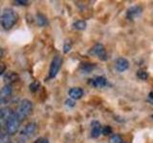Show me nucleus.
I'll return each instance as SVG.
<instances>
[{
  "label": "nucleus",
  "mask_w": 153,
  "mask_h": 143,
  "mask_svg": "<svg viewBox=\"0 0 153 143\" xmlns=\"http://www.w3.org/2000/svg\"><path fill=\"white\" fill-rule=\"evenodd\" d=\"M0 117H1L6 126V132L9 136H13L16 133L20 127V121L17 118L16 113L10 108L0 109Z\"/></svg>",
  "instance_id": "1"
},
{
  "label": "nucleus",
  "mask_w": 153,
  "mask_h": 143,
  "mask_svg": "<svg viewBox=\"0 0 153 143\" xmlns=\"http://www.w3.org/2000/svg\"><path fill=\"white\" fill-rule=\"evenodd\" d=\"M18 19L17 13L11 8H7L3 11L1 15V25L5 30H11L16 25Z\"/></svg>",
  "instance_id": "2"
},
{
  "label": "nucleus",
  "mask_w": 153,
  "mask_h": 143,
  "mask_svg": "<svg viewBox=\"0 0 153 143\" xmlns=\"http://www.w3.org/2000/svg\"><path fill=\"white\" fill-rule=\"evenodd\" d=\"M33 112V103L31 100L29 99H23L18 104L16 112H14L16 114L19 121L22 122L30 116Z\"/></svg>",
  "instance_id": "3"
},
{
  "label": "nucleus",
  "mask_w": 153,
  "mask_h": 143,
  "mask_svg": "<svg viewBox=\"0 0 153 143\" xmlns=\"http://www.w3.org/2000/svg\"><path fill=\"white\" fill-rule=\"evenodd\" d=\"M61 65H62V57L60 55H55L50 64L49 76H48V78H55L56 74H59V72L61 68Z\"/></svg>",
  "instance_id": "4"
},
{
  "label": "nucleus",
  "mask_w": 153,
  "mask_h": 143,
  "mask_svg": "<svg viewBox=\"0 0 153 143\" xmlns=\"http://www.w3.org/2000/svg\"><path fill=\"white\" fill-rule=\"evenodd\" d=\"M89 55L97 56L102 61H105L107 59V54L106 51H105V48L103 47L102 44H100V43L91 48V50L89 51Z\"/></svg>",
  "instance_id": "5"
},
{
  "label": "nucleus",
  "mask_w": 153,
  "mask_h": 143,
  "mask_svg": "<svg viewBox=\"0 0 153 143\" xmlns=\"http://www.w3.org/2000/svg\"><path fill=\"white\" fill-rule=\"evenodd\" d=\"M13 95V89L11 85L7 84L0 90V105H5L9 103Z\"/></svg>",
  "instance_id": "6"
},
{
  "label": "nucleus",
  "mask_w": 153,
  "mask_h": 143,
  "mask_svg": "<svg viewBox=\"0 0 153 143\" xmlns=\"http://www.w3.org/2000/svg\"><path fill=\"white\" fill-rule=\"evenodd\" d=\"M37 131V125L35 122H30L20 131V136L25 138H31L36 135Z\"/></svg>",
  "instance_id": "7"
},
{
  "label": "nucleus",
  "mask_w": 153,
  "mask_h": 143,
  "mask_svg": "<svg viewBox=\"0 0 153 143\" xmlns=\"http://www.w3.org/2000/svg\"><path fill=\"white\" fill-rule=\"evenodd\" d=\"M143 13V9L141 6H138V5H135V6L130 7L126 12V18L128 20H134L137 17H139Z\"/></svg>",
  "instance_id": "8"
},
{
  "label": "nucleus",
  "mask_w": 153,
  "mask_h": 143,
  "mask_svg": "<svg viewBox=\"0 0 153 143\" xmlns=\"http://www.w3.org/2000/svg\"><path fill=\"white\" fill-rule=\"evenodd\" d=\"M129 67V62L127 59L123 58V57H119L115 61V69H116L120 73L126 71Z\"/></svg>",
  "instance_id": "9"
},
{
  "label": "nucleus",
  "mask_w": 153,
  "mask_h": 143,
  "mask_svg": "<svg viewBox=\"0 0 153 143\" xmlns=\"http://www.w3.org/2000/svg\"><path fill=\"white\" fill-rule=\"evenodd\" d=\"M102 131V126L99 121H92L91 123V137L97 138L100 136Z\"/></svg>",
  "instance_id": "10"
},
{
  "label": "nucleus",
  "mask_w": 153,
  "mask_h": 143,
  "mask_svg": "<svg viewBox=\"0 0 153 143\" xmlns=\"http://www.w3.org/2000/svg\"><path fill=\"white\" fill-rule=\"evenodd\" d=\"M91 85L95 88H103L107 85V80L103 76H97L94 79H91Z\"/></svg>",
  "instance_id": "11"
},
{
  "label": "nucleus",
  "mask_w": 153,
  "mask_h": 143,
  "mask_svg": "<svg viewBox=\"0 0 153 143\" xmlns=\"http://www.w3.org/2000/svg\"><path fill=\"white\" fill-rule=\"evenodd\" d=\"M69 95L71 99L73 100H76V99H79L82 97V95L84 94L83 90L81 88H79V87H75V88H72L69 90Z\"/></svg>",
  "instance_id": "12"
},
{
  "label": "nucleus",
  "mask_w": 153,
  "mask_h": 143,
  "mask_svg": "<svg viewBox=\"0 0 153 143\" xmlns=\"http://www.w3.org/2000/svg\"><path fill=\"white\" fill-rule=\"evenodd\" d=\"M96 68V65L92 63H82L80 64V70L83 74H89Z\"/></svg>",
  "instance_id": "13"
},
{
  "label": "nucleus",
  "mask_w": 153,
  "mask_h": 143,
  "mask_svg": "<svg viewBox=\"0 0 153 143\" xmlns=\"http://www.w3.org/2000/svg\"><path fill=\"white\" fill-rule=\"evenodd\" d=\"M36 23L39 27H45L48 25V19L42 13H38L36 15Z\"/></svg>",
  "instance_id": "14"
},
{
  "label": "nucleus",
  "mask_w": 153,
  "mask_h": 143,
  "mask_svg": "<svg viewBox=\"0 0 153 143\" xmlns=\"http://www.w3.org/2000/svg\"><path fill=\"white\" fill-rule=\"evenodd\" d=\"M86 26H87V24H86V22L84 20H78L73 24V28L75 30H79V31L85 30Z\"/></svg>",
  "instance_id": "15"
},
{
  "label": "nucleus",
  "mask_w": 153,
  "mask_h": 143,
  "mask_svg": "<svg viewBox=\"0 0 153 143\" xmlns=\"http://www.w3.org/2000/svg\"><path fill=\"white\" fill-rule=\"evenodd\" d=\"M0 143H12L11 136H9L7 133H0Z\"/></svg>",
  "instance_id": "16"
},
{
  "label": "nucleus",
  "mask_w": 153,
  "mask_h": 143,
  "mask_svg": "<svg viewBox=\"0 0 153 143\" xmlns=\"http://www.w3.org/2000/svg\"><path fill=\"white\" fill-rule=\"evenodd\" d=\"M109 143H126L120 135H113L109 139Z\"/></svg>",
  "instance_id": "17"
},
{
  "label": "nucleus",
  "mask_w": 153,
  "mask_h": 143,
  "mask_svg": "<svg viewBox=\"0 0 153 143\" xmlns=\"http://www.w3.org/2000/svg\"><path fill=\"white\" fill-rule=\"evenodd\" d=\"M148 73L146 71V70H143V69H141V70H139L137 72V76H138V78H140L142 80H146L148 78Z\"/></svg>",
  "instance_id": "18"
},
{
  "label": "nucleus",
  "mask_w": 153,
  "mask_h": 143,
  "mask_svg": "<svg viewBox=\"0 0 153 143\" xmlns=\"http://www.w3.org/2000/svg\"><path fill=\"white\" fill-rule=\"evenodd\" d=\"M39 88H40V83L38 81H33V82L30 84V91L32 93H36Z\"/></svg>",
  "instance_id": "19"
},
{
  "label": "nucleus",
  "mask_w": 153,
  "mask_h": 143,
  "mask_svg": "<svg viewBox=\"0 0 153 143\" xmlns=\"http://www.w3.org/2000/svg\"><path fill=\"white\" fill-rule=\"evenodd\" d=\"M6 80L7 81H16V80H17L18 79V76H17V74H16V73H9L7 75H6Z\"/></svg>",
  "instance_id": "20"
},
{
  "label": "nucleus",
  "mask_w": 153,
  "mask_h": 143,
  "mask_svg": "<svg viewBox=\"0 0 153 143\" xmlns=\"http://www.w3.org/2000/svg\"><path fill=\"white\" fill-rule=\"evenodd\" d=\"M102 133H103L104 136H109L110 133H112V128L110 126H104L102 128Z\"/></svg>",
  "instance_id": "21"
},
{
  "label": "nucleus",
  "mask_w": 153,
  "mask_h": 143,
  "mask_svg": "<svg viewBox=\"0 0 153 143\" xmlns=\"http://www.w3.org/2000/svg\"><path fill=\"white\" fill-rule=\"evenodd\" d=\"M65 105H67V106H69V107H74L75 105H76V103H75V101L73 99H67L66 101H65Z\"/></svg>",
  "instance_id": "22"
},
{
  "label": "nucleus",
  "mask_w": 153,
  "mask_h": 143,
  "mask_svg": "<svg viewBox=\"0 0 153 143\" xmlns=\"http://www.w3.org/2000/svg\"><path fill=\"white\" fill-rule=\"evenodd\" d=\"M16 5H21V6H26V5L29 4L28 1H25V0H16V1H14Z\"/></svg>",
  "instance_id": "23"
},
{
  "label": "nucleus",
  "mask_w": 153,
  "mask_h": 143,
  "mask_svg": "<svg viewBox=\"0 0 153 143\" xmlns=\"http://www.w3.org/2000/svg\"><path fill=\"white\" fill-rule=\"evenodd\" d=\"M70 50H71V44H69V43H65L64 46H63V52H65V54H67Z\"/></svg>",
  "instance_id": "24"
},
{
  "label": "nucleus",
  "mask_w": 153,
  "mask_h": 143,
  "mask_svg": "<svg viewBox=\"0 0 153 143\" xmlns=\"http://www.w3.org/2000/svg\"><path fill=\"white\" fill-rule=\"evenodd\" d=\"M35 143H49V140L45 137H39L38 139H36Z\"/></svg>",
  "instance_id": "25"
},
{
  "label": "nucleus",
  "mask_w": 153,
  "mask_h": 143,
  "mask_svg": "<svg viewBox=\"0 0 153 143\" xmlns=\"http://www.w3.org/2000/svg\"><path fill=\"white\" fill-rule=\"evenodd\" d=\"M5 70H6V67H5V65H0V75H1L4 72H5Z\"/></svg>",
  "instance_id": "26"
},
{
  "label": "nucleus",
  "mask_w": 153,
  "mask_h": 143,
  "mask_svg": "<svg viewBox=\"0 0 153 143\" xmlns=\"http://www.w3.org/2000/svg\"><path fill=\"white\" fill-rule=\"evenodd\" d=\"M148 97H149V99L153 102V92H150L149 93V95H148Z\"/></svg>",
  "instance_id": "27"
},
{
  "label": "nucleus",
  "mask_w": 153,
  "mask_h": 143,
  "mask_svg": "<svg viewBox=\"0 0 153 143\" xmlns=\"http://www.w3.org/2000/svg\"><path fill=\"white\" fill-rule=\"evenodd\" d=\"M16 143H25V139H23V138H20V139H18Z\"/></svg>",
  "instance_id": "28"
},
{
  "label": "nucleus",
  "mask_w": 153,
  "mask_h": 143,
  "mask_svg": "<svg viewBox=\"0 0 153 143\" xmlns=\"http://www.w3.org/2000/svg\"><path fill=\"white\" fill-rule=\"evenodd\" d=\"M2 55H3V50L1 49V48H0V59H1Z\"/></svg>",
  "instance_id": "29"
},
{
  "label": "nucleus",
  "mask_w": 153,
  "mask_h": 143,
  "mask_svg": "<svg viewBox=\"0 0 153 143\" xmlns=\"http://www.w3.org/2000/svg\"><path fill=\"white\" fill-rule=\"evenodd\" d=\"M2 132H1V124H0V133H1Z\"/></svg>",
  "instance_id": "30"
},
{
  "label": "nucleus",
  "mask_w": 153,
  "mask_h": 143,
  "mask_svg": "<svg viewBox=\"0 0 153 143\" xmlns=\"http://www.w3.org/2000/svg\"><path fill=\"white\" fill-rule=\"evenodd\" d=\"M151 116V118L153 119V114H151V116Z\"/></svg>",
  "instance_id": "31"
}]
</instances>
